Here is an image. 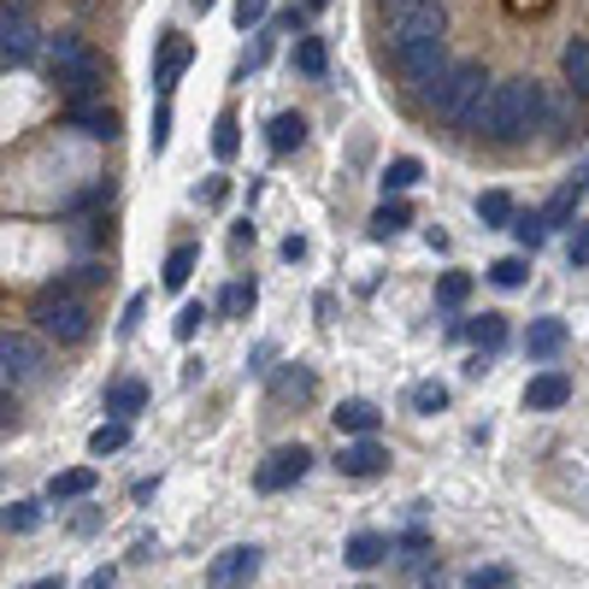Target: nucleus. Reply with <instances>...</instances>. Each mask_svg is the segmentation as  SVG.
<instances>
[{"instance_id":"1","label":"nucleus","mask_w":589,"mask_h":589,"mask_svg":"<svg viewBox=\"0 0 589 589\" xmlns=\"http://www.w3.org/2000/svg\"><path fill=\"white\" fill-rule=\"evenodd\" d=\"M548 113V94L536 77H507V83L496 89H484V101H477V113H472V131H484L489 141H524L543 124Z\"/></svg>"},{"instance_id":"2","label":"nucleus","mask_w":589,"mask_h":589,"mask_svg":"<svg viewBox=\"0 0 589 589\" xmlns=\"http://www.w3.org/2000/svg\"><path fill=\"white\" fill-rule=\"evenodd\" d=\"M47 66H54V89L66 101H94L106 89V59L83 36H54L47 42Z\"/></svg>"},{"instance_id":"3","label":"nucleus","mask_w":589,"mask_h":589,"mask_svg":"<svg viewBox=\"0 0 589 589\" xmlns=\"http://www.w3.org/2000/svg\"><path fill=\"white\" fill-rule=\"evenodd\" d=\"M377 30H384V54L424 36H442L449 30V7L442 0H377Z\"/></svg>"},{"instance_id":"4","label":"nucleus","mask_w":589,"mask_h":589,"mask_svg":"<svg viewBox=\"0 0 589 589\" xmlns=\"http://www.w3.org/2000/svg\"><path fill=\"white\" fill-rule=\"evenodd\" d=\"M484 66L477 59H460V66H449L437 77V89H431V113L442 118V124H472V113H477V101H484Z\"/></svg>"},{"instance_id":"5","label":"nucleus","mask_w":589,"mask_h":589,"mask_svg":"<svg viewBox=\"0 0 589 589\" xmlns=\"http://www.w3.org/2000/svg\"><path fill=\"white\" fill-rule=\"evenodd\" d=\"M30 318H36V330H42V337H54V342H83L89 337V307L71 290H42L36 307H30Z\"/></svg>"},{"instance_id":"6","label":"nucleus","mask_w":589,"mask_h":589,"mask_svg":"<svg viewBox=\"0 0 589 589\" xmlns=\"http://www.w3.org/2000/svg\"><path fill=\"white\" fill-rule=\"evenodd\" d=\"M42 365H47V354H42L36 330H0V384L24 389L42 377Z\"/></svg>"},{"instance_id":"7","label":"nucleus","mask_w":589,"mask_h":589,"mask_svg":"<svg viewBox=\"0 0 589 589\" xmlns=\"http://www.w3.org/2000/svg\"><path fill=\"white\" fill-rule=\"evenodd\" d=\"M395 71H401V83L407 89H431L442 71H449V42L442 36H424V42H407V47H395Z\"/></svg>"},{"instance_id":"8","label":"nucleus","mask_w":589,"mask_h":589,"mask_svg":"<svg viewBox=\"0 0 589 589\" xmlns=\"http://www.w3.org/2000/svg\"><path fill=\"white\" fill-rule=\"evenodd\" d=\"M307 466H313V454L301 449V442H283V449H272L260 460V472H253V489L260 496H277V489H295L301 477H307Z\"/></svg>"},{"instance_id":"9","label":"nucleus","mask_w":589,"mask_h":589,"mask_svg":"<svg viewBox=\"0 0 589 589\" xmlns=\"http://www.w3.org/2000/svg\"><path fill=\"white\" fill-rule=\"evenodd\" d=\"M265 554L253 543H236L225 554H213V566H206V589H248L253 578H260Z\"/></svg>"},{"instance_id":"10","label":"nucleus","mask_w":589,"mask_h":589,"mask_svg":"<svg viewBox=\"0 0 589 589\" xmlns=\"http://www.w3.org/2000/svg\"><path fill=\"white\" fill-rule=\"evenodd\" d=\"M36 47H42V36H36V24H30V7H24V0L0 12V54H7L12 66H24Z\"/></svg>"},{"instance_id":"11","label":"nucleus","mask_w":589,"mask_h":589,"mask_svg":"<svg viewBox=\"0 0 589 589\" xmlns=\"http://www.w3.org/2000/svg\"><path fill=\"white\" fill-rule=\"evenodd\" d=\"M384 466H389V449L377 437H354V442H342V454H337L342 477H377Z\"/></svg>"},{"instance_id":"12","label":"nucleus","mask_w":589,"mask_h":589,"mask_svg":"<svg viewBox=\"0 0 589 589\" xmlns=\"http://www.w3.org/2000/svg\"><path fill=\"white\" fill-rule=\"evenodd\" d=\"M66 118H71V131H83L94 141H113L118 136V113L94 94V101H66Z\"/></svg>"},{"instance_id":"13","label":"nucleus","mask_w":589,"mask_h":589,"mask_svg":"<svg viewBox=\"0 0 589 589\" xmlns=\"http://www.w3.org/2000/svg\"><path fill=\"white\" fill-rule=\"evenodd\" d=\"M566 401H571V377L566 372H536L531 384H524V407L531 412H554Z\"/></svg>"},{"instance_id":"14","label":"nucleus","mask_w":589,"mask_h":589,"mask_svg":"<svg viewBox=\"0 0 589 589\" xmlns=\"http://www.w3.org/2000/svg\"><path fill=\"white\" fill-rule=\"evenodd\" d=\"M560 348H566V318H531V330H524V354L554 360Z\"/></svg>"},{"instance_id":"15","label":"nucleus","mask_w":589,"mask_h":589,"mask_svg":"<svg viewBox=\"0 0 589 589\" xmlns=\"http://www.w3.org/2000/svg\"><path fill=\"white\" fill-rule=\"evenodd\" d=\"M330 419H337V431H342V437H372L384 412H377L372 401H342L337 412H330Z\"/></svg>"},{"instance_id":"16","label":"nucleus","mask_w":589,"mask_h":589,"mask_svg":"<svg viewBox=\"0 0 589 589\" xmlns=\"http://www.w3.org/2000/svg\"><path fill=\"white\" fill-rule=\"evenodd\" d=\"M94 466H71V472H54V484H47V496L54 501H83V496H94Z\"/></svg>"},{"instance_id":"17","label":"nucleus","mask_w":589,"mask_h":589,"mask_svg":"<svg viewBox=\"0 0 589 589\" xmlns=\"http://www.w3.org/2000/svg\"><path fill=\"white\" fill-rule=\"evenodd\" d=\"M407 225H412V206L401 195H384V206L372 213V236H377V242H389V236H401Z\"/></svg>"},{"instance_id":"18","label":"nucleus","mask_w":589,"mask_h":589,"mask_svg":"<svg viewBox=\"0 0 589 589\" xmlns=\"http://www.w3.org/2000/svg\"><path fill=\"white\" fill-rule=\"evenodd\" d=\"M183 66H189V42H183V36H166V47H159V66H154L159 94H171V83H178Z\"/></svg>"},{"instance_id":"19","label":"nucleus","mask_w":589,"mask_h":589,"mask_svg":"<svg viewBox=\"0 0 589 589\" xmlns=\"http://www.w3.org/2000/svg\"><path fill=\"white\" fill-rule=\"evenodd\" d=\"M560 71H566V83L578 89V94H589V36H571V42H566Z\"/></svg>"},{"instance_id":"20","label":"nucleus","mask_w":589,"mask_h":589,"mask_svg":"<svg viewBox=\"0 0 589 589\" xmlns=\"http://www.w3.org/2000/svg\"><path fill=\"white\" fill-rule=\"evenodd\" d=\"M384 554H389L384 536H377V531H360V536H348V554H342V560L354 566V571H365V566H377V560H384Z\"/></svg>"},{"instance_id":"21","label":"nucleus","mask_w":589,"mask_h":589,"mask_svg":"<svg viewBox=\"0 0 589 589\" xmlns=\"http://www.w3.org/2000/svg\"><path fill=\"white\" fill-rule=\"evenodd\" d=\"M141 407H148V389H141L136 377H124V384L106 389V412H118V419H131V412H141Z\"/></svg>"},{"instance_id":"22","label":"nucleus","mask_w":589,"mask_h":589,"mask_svg":"<svg viewBox=\"0 0 589 589\" xmlns=\"http://www.w3.org/2000/svg\"><path fill=\"white\" fill-rule=\"evenodd\" d=\"M307 141V118L301 113H277L272 118V154H290V148H301Z\"/></svg>"},{"instance_id":"23","label":"nucleus","mask_w":589,"mask_h":589,"mask_svg":"<svg viewBox=\"0 0 589 589\" xmlns=\"http://www.w3.org/2000/svg\"><path fill=\"white\" fill-rule=\"evenodd\" d=\"M424 178V166L412 154H401V159H389V171H384V195H407L412 183Z\"/></svg>"},{"instance_id":"24","label":"nucleus","mask_w":589,"mask_h":589,"mask_svg":"<svg viewBox=\"0 0 589 589\" xmlns=\"http://www.w3.org/2000/svg\"><path fill=\"white\" fill-rule=\"evenodd\" d=\"M524 277H531V260H524V253H507V260L489 265V283H496V290H519Z\"/></svg>"},{"instance_id":"25","label":"nucleus","mask_w":589,"mask_h":589,"mask_svg":"<svg viewBox=\"0 0 589 589\" xmlns=\"http://www.w3.org/2000/svg\"><path fill=\"white\" fill-rule=\"evenodd\" d=\"M42 524V507L36 501H12L7 513H0V531H12V536H30Z\"/></svg>"},{"instance_id":"26","label":"nucleus","mask_w":589,"mask_h":589,"mask_svg":"<svg viewBox=\"0 0 589 589\" xmlns=\"http://www.w3.org/2000/svg\"><path fill=\"white\" fill-rule=\"evenodd\" d=\"M195 260H201V248H171V260H166V290H183L189 277H195Z\"/></svg>"},{"instance_id":"27","label":"nucleus","mask_w":589,"mask_h":589,"mask_svg":"<svg viewBox=\"0 0 589 589\" xmlns=\"http://www.w3.org/2000/svg\"><path fill=\"white\" fill-rule=\"evenodd\" d=\"M578 201H584V189L578 183H566L560 195H554L548 206H543V225L554 230V225H571V213H578Z\"/></svg>"},{"instance_id":"28","label":"nucleus","mask_w":589,"mask_h":589,"mask_svg":"<svg viewBox=\"0 0 589 589\" xmlns=\"http://www.w3.org/2000/svg\"><path fill=\"white\" fill-rule=\"evenodd\" d=\"M477 218H484V225H513V195L484 189V195H477Z\"/></svg>"},{"instance_id":"29","label":"nucleus","mask_w":589,"mask_h":589,"mask_svg":"<svg viewBox=\"0 0 589 589\" xmlns=\"http://www.w3.org/2000/svg\"><path fill=\"white\" fill-rule=\"evenodd\" d=\"M124 442H131V424H124V419H113V424H101V431L89 437V454H101V460H106V454H118Z\"/></svg>"},{"instance_id":"30","label":"nucleus","mask_w":589,"mask_h":589,"mask_svg":"<svg viewBox=\"0 0 589 589\" xmlns=\"http://www.w3.org/2000/svg\"><path fill=\"white\" fill-rule=\"evenodd\" d=\"M253 301H260V295H253V283H230V290L218 295V313H225V318H248Z\"/></svg>"},{"instance_id":"31","label":"nucleus","mask_w":589,"mask_h":589,"mask_svg":"<svg viewBox=\"0 0 589 589\" xmlns=\"http://www.w3.org/2000/svg\"><path fill=\"white\" fill-rule=\"evenodd\" d=\"M236 148H242V136H236V113H218V124H213V154L218 159H236Z\"/></svg>"},{"instance_id":"32","label":"nucleus","mask_w":589,"mask_h":589,"mask_svg":"<svg viewBox=\"0 0 589 589\" xmlns=\"http://www.w3.org/2000/svg\"><path fill=\"white\" fill-rule=\"evenodd\" d=\"M295 66L307 71V77H325V66H330V59H325V42L301 36V42H295Z\"/></svg>"},{"instance_id":"33","label":"nucleus","mask_w":589,"mask_h":589,"mask_svg":"<svg viewBox=\"0 0 589 589\" xmlns=\"http://www.w3.org/2000/svg\"><path fill=\"white\" fill-rule=\"evenodd\" d=\"M466 589H513V571H507V566H472Z\"/></svg>"},{"instance_id":"34","label":"nucleus","mask_w":589,"mask_h":589,"mask_svg":"<svg viewBox=\"0 0 589 589\" xmlns=\"http://www.w3.org/2000/svg\"><path fill=\"white\" fill-rule=\"evenodd\" d=\"M466 337H472L477 348H501V337H507V325H501L496 313H484V318H477V325H466Z\"/></svg>"},{"instance_id":"35","label":"nucleus","mask_w":589,"mask_h":589,"mask_svg":"<svg viewBox=\"0 0 589 589\" xmlns=\"http://www.w3.org/2000/svg\"><path fill=\"white\" fill-rule=\"evenodd\" d=\"M466 295H472V277L466 272H449V277L437 283V301H442V307H466Z\"/></svg>"},{"instance_id":"36","label":"nucleus","mask_w":589,"mask_h":589,"mask_svg":"<svg viewBox=\"0 0 589 589\" xmlns=\"http://www.w3.org/2000/svg\"><path fill=\"white\" fill-rule=\"evenodd\" d=\"M166 141H171V101L159 94V106H154V131H148V148H154V154H166Z\"/></svg>"},{"instance_id":"37","label":"nucleus","mask_w":589,"mask_h":589,"mask_svg":"<svg viewBox=\"0 0 589 589\" xmlns=\"http://www.w3.org/2000/svg\"><path fill=\"white\" fill-rule=\"evenodd\" d=\"M513 236H519L524 248H536V242H543V236H548L543 213H513Z\"/></svg>"},{"instance_id":"38","label":"nucleus","mask_w":589,"mask_h":589,"mask_svg":"<svg viewBox=\"0 0 589 589\" xmlns=\"http://www.w3.org/2000/svg\"><path fill=\"white\" fill-rule=\"evenodd\" d=\"M412 407H419V412H442V407H449V389H442V384H412Z\"/></svg>"},{"instance_id":"39","label":"nucleus","mask_w":589,"mask_h":589,"mask_svg":"<svg viewBox=\"0 0 589 589\" xmlns=\"http://www.w3.org/2000/svg\"><path fill=\"white\" fill-rule=\"evenodd\" d=\"M201 318H206V307H201V301H189V307L178 313V325H171V330H178V342L195 337V330H201Z\"/></svg>"},{"instance_id":"40","label":"nucleus","mask_w":589,"mask_h":589,"mask_svg":"<svg viewBox=\"0 0 589 589\" xmlns=\"http://www.w3.org/2000/svg\"><path fill=\"white\" fill-rule=\"evenodd\" d=\"M265 12H272V0H236V24H242V30H253Z\"/></svg>"},{"instance_id":"41","label":"nucleus","mask_w":589,"mask_h":589,"mask_svg":"<svg viewBox=\"0 0 589 589\" xmlns=\"http://www.w3.org/2000/svg\"><path fill=\"white\" fill-rule=\"evenodd\" d=\"M566 253H571V265H589V225L571 236V248H566Z\"/></svg>"},{"instance_id":"42","label":"nucleus","mask_w":589,"mask_h":589,"mask_svg":"<svg viewBox=\"0 0 589 589\" xmlns=\"http://www.w3.org/2000/svg\"><path fill=\"white\" fill-rule=\"evenodd\" d=\"M141 313H148V295H136L131 307H124V325H118V330H136V318H141Z\"/></svg>"},{"instance_id":"43","label":"nucleus","mask_w":589,"mask_h":589,"mask_svg":"<svg viewBox=\"0 0 589 589\" xmlns=\"http://www.w3.org/2000/svg\"><path fill=\"white\" fill-rule=\"evenodd\" d=\"M83 589H113V566H101V571H94V578H89Z\"/></svg>"},{"instance_id":"44","label":"nucleus","mask_w":589,"mask_h":589,"mask_svg":"<svg viewBox=\"0 0 589 589\" xmlns=\"http://www.w3.org/2000/svg\"><path fill=\"white\" fill-rule=\"evenodd\" d=\"M24 589H66V578L54 571V578H36V584H24Z\"/></svg>"},{"instance_id":"45","label":"nucleus","mask_w":589,"mask_h":589,"mask_svg":"<svg viewBox=\"0 0 589 589\" xmlns=\"http://www.w3.org/2000/svg\"><path fill=\"white\" fill-rule=\"evenodd\" d=\"M571 183H578V189H589V159H584V166H578V178H571Z\"/></svg>"},{"instance_id":"46","label":"nucleus","mask_w":589,"mask_h":589,"mask_svg":"<svg viewBox=\"0 0 589 589\" xmlns=\"http://www.w3.org/2000/svg\"><path fill=\"white\" fill-rule=\"evenodd\" d=\"M301 7H307V12H325V7H330V0H301Z\"/></svg>"},{"instance_id":"47","label":"nucleus","mask_w":589,"mask_h":589,"mask_svg":"<svg viewBox=\"0 0 589 589\" xmlns=\"http://www.w3.org/2000/svg\"><path fill=\"white\" fill-rule=\"evenodd\" d=\"M0 401H7V384H0Z\"/></svg>"}]
</instances>
